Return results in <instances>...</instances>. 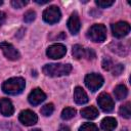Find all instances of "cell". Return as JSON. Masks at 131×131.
<instances>
[{"instance_id":"484cf974","label":"cell","mask_w":131,"mask_h":131,"mask_svg":"<svg viewBox=\"0 0 131 131\" xmlns=\"http://www.w3.org/2000/svg\"><path fill=\"white\" fill-rule=\"evenodd\" d=\"M95 3L100 8H107V7L112 6L115 3V1L114 0H96Z\"/></svg>"},{"instance_id":"30bf717a","label":"cell","mask_w":131,"mask_h":131,"mask_svg":"<svg viewBox=\"0 0 131 131\" xmlns=\"http://www.w3.org/2000/svg\"><path fill=\"white\" fill-rule=\"evenodd\" d=\"M18 120L25 126H31V125H34L37 123L38 117L34 112H32L30 110H25V111L20 112V114L18 116Z\"/></svg>"},{"instance_id":"603a6c76","label":"cell","mask_w":131,"mask_h":131,"mask_svg":"<svg viewBox=\"0 0 131 131\" xmlns=\"http://www.w3.org/2000/svg\"><path fill=\"white\" fill-rule=\"evenodd\" d=\"M53 111H54V105H53V103H47V104H45V105H43L42 107H41V114L43 115V116H45V117H48V116H50L52 113H53Z\"/></svg>"},{"instance_id":"d6986e66","label":"cell","mask_w":131,"mask_h":131,"mask_svg":"<svg viewBox=\"0 0 131 131\" xmlns=\"http://www.w3.org/2000/svg\"><path fill=\"white\" fill-rule=\"evenodd\" d=\"M73 56L76 59H81V58H85L86 56V48H83L81 45L76 44L73 46V50H72Z\"/></svg>"},{"instance_id":"d4e9b609","label":"cell","mask_w":131,"mask_h":131,"mask_svg":"<svg viewBox=\"0 0 131 131\" xmlns=\"http://www.w3.org/2000/svg\"><path fill=\"white\" fill-rule=\"evenodd\" d=\"M35 18H36V12L33 11V10H28V11L24 14V20H25V23H27V24L32 23L33 20H35Z\"/></svg>"},{"instance_id":"3957f363","label":"cell","mask_w":131,"mask_h":131,"mask_svg":"<svg viewBox=\"0 0 131 131\" xmlns=\"http://www.w3.org/2000/svg\"><path fill=\"white\" fill-rule=\"evenodd\" d=\"M87 37L96 43H101L106 39V28L102 24H95L87 32Z\"/></svg>"},{"instance_id":"f1b7e54d","label":"cell","mask_w":131,"mask_h":131,"mask_svg":"<svg viewBox=\"0 0 131 131\" xmlns=\"http://www.w3.org/2000/svg\"><path fill=\"white\" fill-rule=\"evenodd\" d=\"M29 2L28 1H25V0H12L11 1V5L14 7V8H21L24 6H26Z\"/></svg>"},{"instance_id":"7c38bea8","label":"cell","mask_w":131,"mask_h":131,"mask_svg":"<svg viewBox=\"0 0 131 131\" xmlns=\"http://www.w3.org/2000/svg\"><path fill=\"white\" fill-rule=\"evenodd\" d=\"M68 28L73 35H76L79 33V31L81 29V23H80L79 15L76 11L71 14V16L68 20Z\"/></svg>"},{"instance_id":"52a82bcc","label":"cell","mask_w":131,"mask_h":131,"mask_svg":"<svg viewBox=\"0 0 131 131\" xmlns=\"http://www.w3.org/2000/svg\"><path fill=\"white\" fill-rule=\"evenodd\" d=\"M97 103L99 105V107L105 112V113H111L114 107H115V102L113 100V98L111 97L110 94L107 93H100L97 97Z\"/></svg>"},{"instance_id":"f546056e","label":"cell","mask_w":131,"mask_h":131,"mask_svg":"<svg viewBox=\"0 0 131 131\" xmlns=\"http://www.w3.org/2000/svg\"><path fill=\"white\" fill-rule=\"evenodd\" d=\"M5 19H6V14L3 11H0V27L3 25V23L5 21Z\"/></svg>"},{"instance_id":"8fae6325","label":"cell","mask_w":131,"mask_h":131,"mask_svg":"<svg viewBox=\"0 0 131 131\" xmlns=\"http://www.w3.org/2000/svg\"><path fill=\"white\" fill-rule=\"evenodd\" d=\"M29 102L33 105H38L41 102H43L46 99V94L40 89V88H36L33 91H31V93L29 94Z\"/></svg>"},{"instance_id":"e0dca14e","label":"cell","mask_w":131,"mask_h":131,"mask_svg":"<svg viewBox=\"0 0 131 131\" xmlns=\"http://www.w3.org/2000/svg\"><path fill=\"white\" fill-rule=\"evenodd\" d=\"M114 94L118 100L125 99L128 95V89L125 85H118L114 90Z\"/></svg>"},{"instance_id":"ba28073f","label":"cell","mask_w":131,"mask_h":131,"mask_svg":"<svg viewBox=\"0 0 131 131\" xmlns=\"http://www.w3.org/2000/svg\"><path fill=\"white\" fill-rule=\"evenodd\" d=\"M67 53V48L63 44H52L51 46H49L46 50V54L49 58L52 59H58L61 58L62 56H64Z\"/></svg>"},{"instance_id":"d6a6232c","label":"cell","mask_w":131,"mask_h":131,"mask_svg":"<svg viewBox=\"0 0 131 131\" xmlns=\"http://www.w3.org/2000/svg\"><path fill=\"white\" fill-rule=\"evenodd\" d=\"M30 131H42V130H41V129H39V128H35V129L30 130Z\"/></svg>"},{"instance_id":"277c9868","label":"cell","mask_w":131,"mask_h":131,"mask_svg":"<svg viewBox=\"0 0 131 131\" xmlns=\"http://www.w3.org/2000/svg\"><path fill=\"white\" fill-rule=\"evenodd\" d=\"M60 17H61V12H60L59 8L55 5L49 6L43 12V19L45 23H47L49 25L56 24L57 21H59Z\"/></svg>"},{"instance_id":"cb8c5ba5","label":"cell","mask_w":131,"mask_h":131,"mask_svg":"<svg viewBox=\"0 0 131 131\" xmlns=\"http://www.w3.org/2000/svg\"><path fill=\"white\" fill-rule=\"evenodd\" d=\"M79 131H99L98 127L93 123H84L80 126Z\"/></svg>"},{"instance_id":"7a4b0ae2","label":"cell","mask_w":131,"mask_h":131,"mask_svg":"<svg viewBox=\"0 0 131 131\" xmlns=\"http://www.w3.org/2000/svg\"><path fill=\"white\" fill-rule=\"evenodd\" d=\"M26 82L23 78L20 77H14L6 80L2 84V90L4 93L9 94V95H16L23 92L25 89Z\"/></svg>"},{"instance_id":"6da1fadb","label":"cell","mask_w":131,"mask_h":131,"mask_svg":"<svg viewBox=\"0 0 131 131\" xmlns=\"http://www.w3.org/2000/svg\"><path fill=\"white\" fill-rule=\"evenodd\" d=\"M42 71L49 77H61L71 73L72 66L70 63H47L43 67Z\"/></svg>"},{"instance_id":"836d02e7","label":"cell","mask_w":131,"mask_h":131,"mask_svg":"<svg viewBox=\"0 0 131 131\" xmlns=\"http://www.w3.org/2000/svg\"><path fill=\"white\" fill-rule=\"evenodd\" d=\"M2 4H3V1H2V0H0V6H1Z\"/></svg>"},{"instance_id":"4316f807","label":"cell","mask_w":131,"mask_h":131,"mask_svg":"<svg viewBox=\"0 0 131 131\" xmlns=\"http://www.w3.org/2000/svg\"><path fill=\"white\" fill-rule=\"evenodd\" d=\"M101 66H102V69H103L104 71H110V70L113 69L114 62H113V60H112L110 57H104V58L102 59Z\"/></svg>"},{"instance_id":"ffe728a7","label":"cell","mask_w":131,"mask_h":131,"mask_svg":"<svg viewBox=\"0 0 131 131\" xmlns=\"http://www.w3.org/2000/svg\"><path fill=\"white\" fill-rule=\"evenodd\" d=\"M119 114L126 119H130L131 117V103L130 102H126L125 104L121 105L120 110H119Z\"/></svg>"},{"instance_id":"4dcf8cb0","label":"cell","mask_w":131,"mask_h":131,"mask_svg":"<svg viewBox=\"0 0 131 131\" xmlns=\"http://www.w3.org/2000/svg\"><path fill=\"white\" fill-rule=\"evenodd\" d=\"M58 131H71V130H70V128H69L68 126H66V125H60L59 128H58Z\"/></svg>"},{"instance_id":"5b68a950","label":"cell","mask_w":131,"mask_h":131,"mask_svg":"<svg viewBox=\"0 0 131 131\" xmlns=\"http://www.w3.org/2000/svg\"><path fill=\"white\" fill-rule=\"evenodd\" d=\"M85 84L87 86V88L89 90H91L92 92L98 90L102 84H103V78L101 75L96 74V73H91L88 74L85 77Z\"/></svg>"},{"instance_id":"44dd1931","label":"cell","mask_w":131,"mask_h":131,"mask_svg":"<svg viewBox=\"0 0 131 131\" xmlns=\"http://www.w3.org/2000/svg\"><path fill=\"white\" fill-rule=\"evenodd\" d=\"M76 115V110L74 107H66L61 112V119L63 120H70L74 118Z\"/></svg>"},{"instance_id":"7402d4cb","label":"cell","mask_w":131,"mask_h":131,"mask_svg":"<svg viewBox=\"0 0 131 131\" xmlns=\"http://www.w3.org/2000/svg\"><path fill=\"white\" fill-rule=\"evenodd\" d=\"M0 131H21V130L13 123L4 122L0 124Z\"/></svg>"},{"instance_id":"9a60e30c","label":"cell","mask_w":131,"mask_h":131,"mask_svg":"<svg viewBox=\"0 0 131 131\" xmlns=\"http://www.w3.org/2000/svg\"><path fill=\"white\" fill-rule=\"evenodd\" d=\"M100 126L104 131H114L117 127V120L113 117H106L101 121Z\"/></svg>"},{"instance_id":"ac0fdd59","label":"cell","mask_w":131,"mask_h":131,"mask_svg":"<svg viewBox=\"0 0 131 131\" xmlns=\"http://www.w3.org/2000/svg\"><path fill=\"white\" fill-rule=\"evenodd\" d=\"M110 48L113 52L119 54V55H126L128 53V49L127 47H125V45L121 44V43H117V42H114L110 45Z\"/></svg>"},{"instance_id":"4fadbf2b","label":"cell","mask_w":131,"mask_h":131,"mask_svg":"<svg viewBox=\"0 0 131 131\" xmlns=\"http://www.w3.org/2000/svg\"><path fill=\"white\" fill-rule=\"evenodd\" d=\"M0 113L5 117H9V116L13 115L14 107H13L12 102L8 98L0 99Z\"/></svg>"},{"instance_id":"2e32d148","label":"cell","mask_w":131,"mask_h":131,"mask_svg":"<svg viewBox=\"0 0 131 131\" xmlns=\"http://www.w3.org/2000/svg\"><path fill=\"white\" fill-rule=\"evenodd\" d=\"M81 115L83 118L88 120H94L98 117V110L94 106H87L81 110Z\"/></svg>"},{"instance_id":"1f68e13d","label":"cell","mask_w":131,"mask_h":131,"mask_svg":"<svg viewBox=\"0 0 131 131\" xmlns=\"http://www.w3.org/2000/svg\"><path fill=\"white\" fill-rule=\"evenodd\" d=\"M50 0H35V2L36 3H38V4H46V3H48Z\"/></svg>"},{"instance_id":"5bb4252c","label":"cell","mask_w":131,"mask_h":131,"mask_svg":"<svg viewBox=\"0 0 131 131\" xmlns=\"http://www.w3.org/2000/svg\"><path fill=\"white\" fill-rule=\"evenodd\" d=\"M74 100L78 104H85L86 102H88L89 98H88V95L84 91L83 88L76 87L74 90Z\"/></svg>"},{"instance_id":"83f0119b","label":"cell","mask_w":131,"mask_h":131,"mask_svg":"<svg viewBox=\"0 0 131 131\" xmlns=\"http://www.w3.org/2000/svg\"><path fill=\"white\" fill-rule=\"evenodd\" d=\"M123 70H124V66H123L122 63H118V64L114 66V67H113V71H112L113 76H116V77H117V76H120V75L122 74Z\"/></svg>"},{"instance_id":"8992f818","label":"cell","mask_w":131,"mask_h":131,"mask_svg":"<svg viewBox=\"0 0 131 131\" xmlns=\"http://www.w3.org/2000/svg\"><path fill=\"white\" fill-rule=\"evenodd\" d=\"M0 49L2 50L5 57L9 60H17L20 57L18 50L12 44H10L8 42H1L0 43Z\"/></svg>"},{"instance_id":"9c48e42d","label":"cell","mask_w":131,"mask_h":131,"mask_svg":"<svg viewBox=\"0 0 131 131\" xmlns=\"http://www.w3.org/2000/svg\"><path fill=\"white\" fill-rule=\"evenodd\" d=\"M112 32L116 38H123L130 32V25L127 21H118L112 25Z\"/></svg>"}]
</instances>
